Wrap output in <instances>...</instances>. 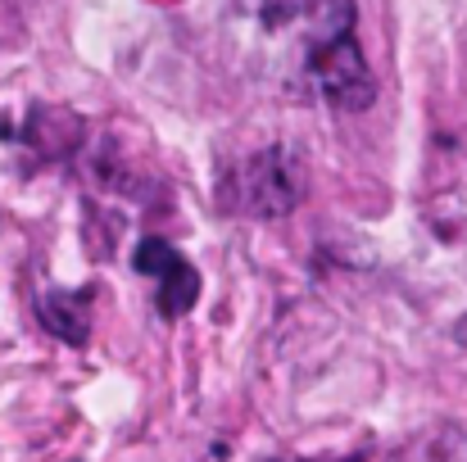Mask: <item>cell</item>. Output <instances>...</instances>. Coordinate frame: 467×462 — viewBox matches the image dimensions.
I'll list each match as a JSON object with an SVG mask.
<instances>
[{"mask_svg":"<svg viewBox=\"0 0 467 462\" xmlns=\"http://www.w3.org/2000/svg\"><path fill=\"white\" fill-rule=\"evenodd\" d=\"M313 5H317V0H259L268 27H282V23H291V18H305Z\"/></svg>","mask_w":467,"mask_h":462,"instance_id":"obj_5","label":"cell"},{"mask_svg":"<svg viewBox=\"0 0 467 462\" xmlns=\"http://www.w3.org/2000/svg\"><path fill=\"white\" fill-rule=\"evenodd\" d=\"M305 200V163L291 146H268L250 154L241 172V204L254 218H286Z\"/></svg>","mask_w":467,"mask_h":462,"instance_id":"obj_2","label":"cell"},{"mask_svg":"<svg viewBox=\"0 0 467 462\" xmlns=\"http://www.w3.org/2000/svg\"><path fill=\"white\" fill-rule=\"evenodd\" d=\"M132 268H137L141 277H155L159 282V313H163V317H182V313H191L195 300H200V272H195L168 241H159V236H146V241L137 245Z\"/></svg>","mask_w":467,"mask_h":462,"instance_id":"obj_3","label":"cell"},{"mask_svg":"<svg viewBox=\"0 0 467 462\" xmlns=\"http://www.w3.org/2000/svg\"><path fill=\"white\" fill-rule=\"evenodd\" d=\"M87 304H91L87 291H46L36 313H41V322H46L50 335H59L68 344H87V331H91Z\"/></svg>","mask_w":467,"mask_h":462,"instance_id":"obj_4","label":"cell"},{"mask_svg":"<svg viewBox=\"0 0 467 462\" xmlns=\"http://www.w3.org/2000/svg\"><path fill=\"white\" fill-rule=\"evenodd\" d=\"M309 77L336 109H368L377 100V82L368 73V59L358 50V14L354 0H317L309 9Z\"/></svg>","mask_w":467,"mask_h":462,"instance_id":"obj_1","label":"cell"}]
</instances>
